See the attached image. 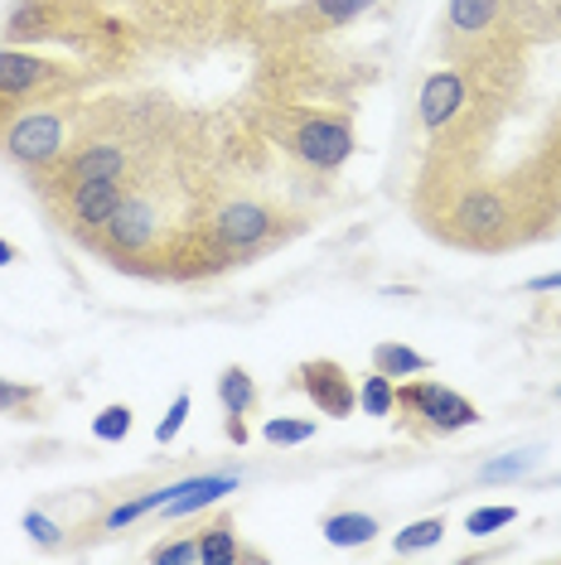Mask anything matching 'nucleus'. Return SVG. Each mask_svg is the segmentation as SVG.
<instances>
[{"label": "nucleus", "instance_id": "15", "mask_svg": "<svg viewBox=\"0 0 561 565\" xmlns=\"http://www.w3.org/2000/svg\"><path fill=\"white\" fill-rule=\"evenodd\" d=\"M373 367L388 372V377L398 382V377H416V372H426L431 358L416 353V349H406V343H378V349H373Z\"/></svg>", "mask_w": 561, "mask_h": 565}, {"label": "nucleus", "instance_id": "1", "mask_svg": "<svg viewBox=\"0 0 561 565\" xmlns=\"http://www.w3.org/2000/svg\"><path fill=\"white\" fill-rule=\"evenodd\" d=\"M0 150L30 174L54 170L59 156L68 150V117L59 107H30V102H20L0 121Z\"/></svg>", "mask_w": 561, "mask_h": 565}, {"label": "nucleus", "instance_id": "5", "mask_svg": "<svg viewBox=\"0 0 561 565\" xmlns=\"http://www.w3.org/2000/svg\"><path fill=\"white\" fill-rule=\"evenodd\" d=\"M131 194V189L121 184V179H87V184H73L63 189V194L49 203L68 233H78L83 242H97V233L112 223V213L121 209V199Z\"/></svg>", "mask_w": 561, "mask_h": 565}, {"label": "nucleus", "instance_id": "19", "mask_svg": "<svg viewBox=\"0 0 561 565\" xmlns=\"http://www.w3.org/2000/svg\"><path fill=\"white\" fill-rule=\"evenodd\" d=\"M315 430H320V426H315V420L272 416V420H266V426H262V440H266V445H280V449H286V445H305V440H315Z\"/></svg>", "mask_w": 561, "mask_h": 565}, {"label": "nucleus", "instance_id": "12", "mask_svg": "<svg viewBox=\"0 0 561 565\" xmlns=\"http://www.w3.org/2000/svg\"><path fill=\"white\" fill-rule=\"evenodd\" d=\"M320 532L329 546H368V542H378L382 526H378V518H368V512H329L320 522Z\"/></svg>", "mask_w": 561, "mask_h": 565}, {"label": "nucleus", "instance_id": "22", "mask_svg": "<svg viewBox=\"0 0 561 565\" xmlns=\"http://www.w3.org/2000/svg\"><path fill=\"white\" fill-rule=\"evenodd\" d=\"M538 469V455H504V459H489V465L479 469V483H499V479H518V473Z\"/></svg>", "mask_w": 561, "mask_h": 565}, {"label": "nucleus", "instance_id": "10", "mask_svg": "<svg viewBox=\"0 0 561 565\" xmlns=\"http://www.w3.org/2000/svg\"><path fill=\"white\" fill-rule=\"evenodd\" d=\"M194 542H199V561L203 565H237V561H266L262 551H247L237 542V522H233V512L219 508L209 522L194 532Z\"/></svg>", "mask_w": 561, "mask_h": 565}, {"label": "nucleus", "instance_id": "9", "mask_svg": "<svg viewBox=\"0 0 561 565\" xmlns=\"http://www.w3.org/2000/svg\"><path fill=\"white\" fill-rule=\"evenodd\" d=\"M373 6L378 0H300V6H290L280 20L300 34H329V30H343V24L363 20Z\"/></svg>", "mask_w": 561, "mask_h": 565}, {"label": "nucleus", "instance_id": "8", "mask_svg": "<svg viewBox=\"0 0 561 565\" xmlns=\"http://www.w3.org/2000/svg\"><path fill=\"white\" fill-rule=\"evenodd\" d=\"M475 102V87H469V78L461 68H436L426 83H421V97H416V117L421 126H426L431 136L445 131L461 111Z\"/></svg>", "mask_w": 561, "mask_h": 565}, {"label": "nucleus", "instance_id": "7", "mask_svg": "<svg viewBox=\"0 0 561 565\" xmlns=\"http://www.w3.org/2000/svg\"><path fill=\"white\" fill-rule=\"evenodd\" d=\"M296 387L310 396L320 416H335V420L353 416V406H359V387H353V377L343 372V363H335V358H310V363H300Z\"/></svg>", "mask_w": 561, "mask_h": 565}, {"label": "nucleus", "instance_id": "18", "mask_svg": "<svg viewBox=\"0 0 561 565\" xmlns=\"http://www.w3.org/2000/svg\"><path fill=\"white\" fill-rule=\"evenodd\" d=\"M136 426V411L131 406H121V402H112V406H102L97 416H93V440L102 445H121L126 435H131Z\"/></svg>", "mask_w": 561, "mask_h": 565}, {"label": "nucleus", "instance_id": "16", "mask_svg": "<svg viewBox=\"0 0 561 565\" xmlns=\"http://www.w3.org/2000/svg\"><path fill=\"white\" fill-rule=\"evenodd\" d=\"M359 406H363V416H392L398 411V382L373 367L359 387Z\"/></svg>", "mask_w": 561, "mask_h": 565}, {"label": "nucleus", "instance_id": "2", "mask_svg": "<svg viewBox=\"0 0 561 565\" xmlns=\"http://www.w3.org/2000/svg\"><path fill=\"white\" fill-rule=\"evenodd\" d=\"M398 411H402V426L421 435V440H445V435L479 426V406L469 396H461L455 387H441V382H426V377L402 382Z\"/></svg>", "mask_w": 561, "mask_h": 565}, {"label": "nucleus", "instance_id": "29", "mask_svg": "<svg viewBox=\"0 0 561 565\" xmlns=\"http://www.w3.org/2000/svg\"><path fill=\"white\" fill-rule=\"evenodd\" d=\"M557 402H561V387H557Z\"/></svg>", "mask_w": 561, "mask_h": 565}, {"label": "nucleus", "instance_id": "20", "mask_svg": "<svg viewBox=\"0 0 561 565\" xmlns=\"http://www.w3.org/2000/svg\"><path fill=\"white\" fill-rule=\"evenodd\" d=\"M34 406H40V387H20V382L0 377V416H20L30 420Z\"/></svg>", "mask_w": 561, "mask_h": 565}, {"label": "nucleus", "instance_id": "17", "mask_svg": "<svg viewBox=\"0 0 561 565\" xmlns=\"http://www.w3.org/2000/svg\"><path fill=\"white\" fill-rule=\"evenodd\" d=\"M441 536H445V518H416L412 526H402V532L392 536V551H398V556H416V551L436 546Z\"/></svg>", "mask_w": 561, "mask_h": 565}, {"label": "nucleus", "instance_id": "11", "mask_svg": "<svg viewBox=\"0 0 561 565\" xmlns=\"http://www.w3.org/2000/svg\"><path fill=\"white\" fill-rule=\"evenodd\" d=\"M233 488H237L233 473H194V479H180V483H174L170 503H165L160 512H165L170 522H174V518H194V512L223 503Z\"/></svg>", "mask_w": 561, "mask_h": 565}, {"label": "nucleus", "instance_id": "26", "mask_svg": "<svg viewBox=\"0 0 561 565\" xmlns=\"http://www.w3.org/2000/svg\"><path fill=\"white\" fill-rule=\"evenodd\" d=\"M223 435H227V445H247V416H227Z\"/></svg>", "mask_w": 561, "mask_h": 565}, {"label": "nucleus", "instance_id": "14", "mask_svg": "<svg viewBox=\"0 0 561 565\" xmlns=\"http://www.w3.org/2000/svg\"><path fill=\"white\" fill-rule=\"evenodd\" d=\"M170 493H174V483H165V488H150V493H136V498H126V503H117L102 518V532H121V526H131L136 518H146V512H156L170 503Z\"/></svg>", "mask_w": 561, "mask_h": 565}, {"label": "nucleus", "instance_id": "23", "mask_svg": "<svg viewBox=\"0 0 561 565\" xmlns=\"http://www.w3.org/2000/svg\"><path fill=\"white\" fill-rule=\"evenodd\" d=\"M150 561H156V565H194L199 561V542H194V536L160 542V546H150Z\"/></svg>", "mask_w": 561, "mask_h": 565}, {"label": "nucleus", "instance_id": "27", "mask_svg": "<svg viewBox=\"0 0 561 565\" xmlns=\"http://www.w3.org/2000/svg\"><path fill=\"white\" fill-rule=\"evenodd\" d=\"M528 290H532V295H547V290H561V271H552V276H532V280H528Z\"/></svg>", "mask_w": 561, "mask_h": 565}, {"label": "nucleus", "instance_id": "3", "mask_svg": "<svg viewBox=\"0 0 561 565\" xmlns=\"http://www.w3.org/2000/svg\"><path fill=\"white\" fill-rule=\"evenodd\" d=\"M78 83V73H68L54 58L24 54V49H0V121L20 107V102L49 97V93H68Z\"/></svg>", "mask_w": 561, "mask_h": 565}, {"label": "nucleus", "instance_id": "4", "mask_svg": "<svg viewBox=\"0 0 561 565\" xmlns=\"http://www.w3.org/2000/svg\"><path fill=\"white\" fill-rule=\"evenodd\" d=\"M276 227H280V213L272 209V203H262V199H233V203H223V209L213 213L209 233L223 247L227 262H242V256H257L262 247H272Z\"/></svg>", "mask_w": 561, "mask_h": 565}, {"label": "nucleus", "instance_id": "6", "mask_svg": "<svg viewBox=\"0 0 561 565\" xmlns=\"http://www.w3.org/2000/svg\"><path fill=\"white\" fill-rule=\"evenodd\" d=\"M353 146H359V136H353V121L339 117V111L305 117L296 126V136H290V150H296V160L310 164V170H320V174H335L339 164L353 156Z\"/></svg>", "mask_w": 561, "mask_h": 565}, {"label": "nucleus", "instance_id": "24", "mask_svg": "<svg viewBox=\"0 0 561 565\" xmlns=\"http://www.w3.org/2000/svg\"><path fill=\"white\" fill-rule=\"evenodd\" d=\"M24 532H30V542H34V546H59V542H63L59 522L49 518V512H40V508L24 512Z\"/></svg>", "mask_w": 561, "mask_h": 565}, {"label": "nucleus", "instance_id": "25", "mask_svg": "<svg viewBox=\"0 0 561 565\" xmlns=\"http://www.w3.org/2000/svg\"><path fill=\"white\" fill-rule=\"evenodd\" d=\"M189 406H194V402H189V392H180V396H174V402H170V411H165V416H160V426H156V440H160V445H170L174 435L184 430Z\"/></svg>", "mask_w": 561, "mask_h": 565}, {"label": "nucleus", "instance_id": "13", "mask_svg": "<svg viewBox=\"0 0 561 565\" xmlns=\"http://www.w3.org/2000/svg\"><path fill=\"white\" fill-rule=\"evenodd\" d=\"M219 402L227 416H252L257 411V382H252V372L242 363H227L223 377H219Z\"/></svg>", "mask_w": 561, "mask_h": 565}, {"label": "nucleus", "instance_id": "28", "mask_svg": "<svg viewBox=\"0 0 561 565\" xmlns=\"http://www.w3.org/2000/svg\"><path fill=\"white\" fill-rule=\"evenodd\" d=\"M15 262H20V247H15V242L0 237V266H15Z\"/></svg>", "mask_w": 561, "mask_h": 565}, {"label": "nucleus", "instance_id": "21", "mask_svg": "<svg viewBox=\"0 0 561 565\" xmlns=\"http://www.w3.org/2000/svg\"><path fill=\"white\" fill-rule=\"evenodd\" d=\"M514 518H518V508H475L465 518V532L469 536H494V532H504V526H514Z\"/></svg>", "mask_w": 561, "mask_h": 565}]
</instances>
